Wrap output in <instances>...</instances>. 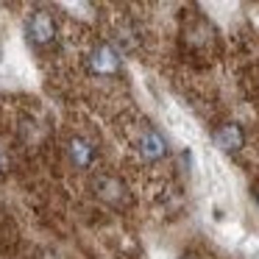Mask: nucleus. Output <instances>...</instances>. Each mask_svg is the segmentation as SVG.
<instances>
[{"label": "nucleus", "instance_id": "obj_7", "mask_svg": "<svg viewBox=\"0 0 259 259\" xmlns=\"http://www.w3.org/2000/svg\"><path fill=\"white\" fill-rule=\"evenodd\" d=\"M253 203H256V209H259V187H256V192H253Z\"/></svg>", "mask_w": 259, "mask_h": 259}, {"label": "nucleus", "instance_id": "obj_4", "mask_svg": "<svg viewBox=\"0 0 259 259\" xmlns=\"http://www.w3.org/2000/svg\"><path fill=\"white\" fill-rule=\"evenodd\" d=\"M212 142L223 153H237L245 145V131H242L240 123H220L218 128L212 131Z\"/></svg>", "mask_w": 259, "mask_h": 259}, {"label": "nucleus", "instance_id": "obj_2", "mask_svg": "<svg viewBox=\"0 0 259 259\" xmlns=\"http://www.w3.org/2000/svg\"><path fill=\"white\" fill-rule=\"evenodd\" d=\"M56 17L48 9H34L25 17V36L34 48H48L56 42Z\"/></svg>", "mask_w": 259, "mask_h": 259}, {"label": "nucleus", "instance_id": "obj_5", "mask_svg": "<svg viewBox=\"0 0 259 259\" xmlns=\"http://www.w3.org/2000/svg\"><path fill=\"white\" fill-rule=\"evenodd\" d=\"M67 156H70V162H73L75 167L87 170V167H92V164H95L98 151H95V145H92V142L84 140V137H73V140L67 142Z\"/></svg>", "mask_w": 259, "mask_h": 259}, {"label": "nucleus", "instance_id": "obj_3", "mask_svg": "<svg viewBox=\"0 0 259 259\" xmlns=\"http://www.w3.org/2000/svg\"><path fill=\"white\" fill-rule=\"evenodd\" d=\"M134 148L145 162H162V159L167 156V140H164L162 131H156L153 125H148V128L140 131Z\"/></svg>", "mask_w": 259, "mask_h": 259}, {"label": "nucleus", "instance_id": "obj_1", "mask_svg": "<svg viewBox=\"0 0 259 259\" xmlns=\"http://www.w3.org/2000/svg\"><path fill=\"white\" fill-rule=\"evenodd\" d=\"M87 70L98 78H117L123 73V62H120V53L114 51L109 42H98L92 45V51L87 53Z\"/></svg>", "mask_w": 259, "mask_h": 259}, {"label": "nucleus", "instance_id": "obj_6", "mask_svg": "<svg viewBox=\"0 0 259 259\" xmlns=\"http://www.w3.org/2000/svg\"><path fill=\"white\" fill-rule=\"evenodd\" d=\"M98 195L103 198V201H114V198L123 192V184H120L117 179H112V176H103V179H98Z\"/></svg>", "mask_w": 259, "mask_h": 259}]
</instances>
